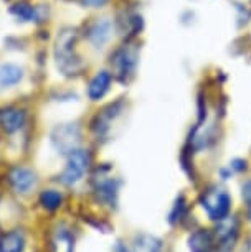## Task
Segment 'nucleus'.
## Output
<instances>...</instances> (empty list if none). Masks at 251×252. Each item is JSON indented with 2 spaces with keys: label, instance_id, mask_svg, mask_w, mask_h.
I'll return each mask as SVG.
<instances>
[{
  "label": "nucleus",
  "instance_id": "nucleus-1",
  "mask_svg": "<svg viewBox=\"0 0 251 252\" xmlns=\"http://www.w3.org/2000/svg\"><path fill=\"white\" fill-rule=\"evenodd\" d=\"M79 30L73 27L60 28L53 41V61L61 76L68 79L78 78L86 69V63L78 53Z\"/></svg>",
  "mask_w": 251,
  "mask_h": 252
},
{
  "label": "nucleus",
  "instance_id": "nucleus-2",
  "mask_svg": "<svg viewBox=\"0 0 251 252\" xmlns=\"http://www.w3.org/2000/svg\"><path fill=\"white\" fill-rule=\"evenodd\" d=\"M139 64V48L132 40H126L109 56V71L114 81L121 84H129L136 76Z\"/></svg>",
  "mask_w": 251,
  "mask_h": 252
},
{
  "label": "nucleus",
  "instance_id": "nucleus-3",
  "mask_svg": "<svg viewBox=\"0 0 251 252\" xmlns=\"http://www.w3.org/2000/svg\"><path fill=\"white\" fill-rule=\"evenodd\" d=\"M93 163L91 152L86 149H76L66 155V165L63 172L58 175V182L65 187H74L84 178Z\"/></svg>",
  "mask_w": 251,
  "mask_h": 252
},
{
  "label": "nucleus",
  "instance_id": "nucleus-4",
  "mask_svg": "<svg viewBox=\"0 0 251 252\" xmlns=\"http://www.w3.org/2000/svg\"><path fill=\"white\" fill-rule=\"evenodd\" d=\"M81 126L78 122H63L50 132V144L60 155H70L81 147Z\"/></svg>",
  "mask_w": 251,
  "mask_h": 252
},
{
  "label": "nucleus",
  "instance_id": "nucleus-5",
  "mask_svg": "<svg viewBox=\"0 0 251 252\" xmlns=\"http://www.w3.org/2000/svg\"><path fill=\"white\" fill-rule=\"evenodd\" d=\"M8 15L22 25H45L50 18L48 5H38L32 0H13L8 5Z\"/></svg>",
  "mask_w": 251,
  "mask_h": 252
},
{
  "label": "nucleus",
  "instance_id": "nucleus-6",
  "mask_svg": "<svg viewBox=\"0 0 251 252\" xmlns=\"http://www.w3.org/2000/svg\"><path fill=\"white\" fill-rule=\"evenodd\" d=\"M126 104L122 99L114 102H109L108 106H104L103 109L94 114L91 122H89V130L91 134L96 137V140H106L109 135V130L117 119L121 117V114L124 112Z\"/></svg>",
  "mask_w": 251,
  "mask_h": 252
},
{
  "label": "nucleus",
  "instance_id": "nucleus-7",
  "mask_svg": "<svg viewBox=\"0 0 251 252\" xmlns=\"http://www.w3.org/2000/svg\"><path fill=\"white\" fill-rule=\"evenodd\" d=\"M93 193L96 194L98 201L103 204L114 208L117 204V196H119V182L109 175V166H101L96 168L93 173Z\"/></svg>",
  "mask_w": 251,
  "mask_h": 252
},
{
  "label": "nucleus",
  "instance_id": "nucleus-8",
  "mask_svg": "<svg viewBox=\"0 0 251 252\" xmlns=\"http://www.w3.org/2000/svg\"><path fill=\"white\" fill-rule=\"evenodd\" d=\"M200 204L207 216L213 221H220L230 215L231 209V198L223 188L210 187L207 191L202 193Z\"/></svg>",
  "mask_w": 251,
  "mask_h": 252
},
{
  "label": "nucleus",
  "instance_id": "nucleus-9",
  "mask_svg": "<svg viewBox=\"0 0 251 252\" xmlns=\"http://www.w3.org/2000/svg\"><path fill=\"white\" fill-rule=\"evenodd\" d=\"M114 30H116V25L111 18L98 17V18H93L89 23H86L81 35L93 48L101 50L111 41L112 35H114Z\"/></svg>",
  "mask_w": 251,
  "mask_h": 252
},
{
  "label": "nucleus",
  "instance_id": "nucleus-10",
  "mask_svg": "<svg viewBox=\"0 0 251 252\" xmlns=\"http://www.w3.org/2000/svg\"><path fill=\"white\" fill-rule=\"evenodd\" d=\"M7 182L13 193L27 196L38 187V175L33 168H28L25 165H13L7 172Z\"/></svg>",
  "mask_w": 251,
  "mask_h": 252
},
{
  "label": "nucleus",
  "instance_id": "nucleus-11",
  "mask_svg": "<svg viewBox=\"0 0 251 252\" xmlns=\"http://www.w3.org/2000/svg\"><path fill=\"white\" fill-rule=\"evenodd\" d=\"M28 124V111L20 104L0 106V130L5 135H15Z\"/></svg>",
  "mask_w": 251,
  "mask_h": 252
},
{
  "label": "nucleus",
  "instance_id": "nucleus-12",
  "mask_svg": "<svg viewBox=\"0 0 251 252\" xmlns=\"http://www.w3.org/2000/svg\"><path fill=\"white\" fill-rule=\"evenodd\" d=\"M114 83V76L109 69L96 71L86 84V97L91 102H99L108 96L111 91V86Z\"/></svg>",
  "mask_w": 251,
  "mask_h": 252
},
{
  "label": "nucleus",
  "instance_id": "nucleus-13",
  "mask_svg": "<svg viewBox=\"0 0 251 252\" xmlns=\"http://www.w3.org/2000/svg\"><path fill=\"white\" fill-rule=\"evenodd\" d=\"M27 76V71L22 64L13 61H3L0 64V91L15 89L23 83Z\"/></svg>",
  "mask_w": 251,
  "mask_h": 252
},
{
  "label": "nucleus",
  "instance_id": "nucleus-14",
  "mask_svg": "<svg viewBox=\"0 0 251 252\" xmlns=\"http://www.w3.org/2000/svg\"><path fill=\"white\" fill-rule=\"evenodd\" d=\"M114 25L124 40H132V38L139 35L142 32V28H144V18H142L141 13L127 10L122 13V15L117 17Z\"/></svg>",
  "mask_w": 251,
  "mask_h": 252
},
{
  "label": "nucleus",
  "instance_id": "nucleus-15",
  "mask_svg": "<svg viewBox=\"0 0 251 252\" xmlns=\"http://www.w3.org/2000/svg\"><path fill=\"white\" fill-rule=\"evenodd\" d=\"M188 251L190 252H215L216 239L215 234L208 229H197L188 236Z\"/></svg>",
  "mask_w": 251,
  "mask_h": 252
},
{
  "label": "nucleus",
  "instance_id": "nucleus-16",
  "mask_svg": "<svg viewBox=\"0 0 251 252\" xmlns=\"http://www.w3.org/2000/svg\"><path fill=\"white\" fill-rule=\"evenodd\" d=\"M25 251V234L20 229L5 232L0 237V252H23Z\"/></svg>",
  "mask_w": 251,
  "mask_h": 252
},
{
  "label": "nucleus",
  "instance_id": "nucleus-17",
  "mask_svg": "<svg viewBox=\"0 0 251 252\" xmlns=\"http://www.w3.org/2000/svg\"><path fill=\"white\" fill-rule=\"evenodd\" d=\"M63 201H65V196L60 189H55V188H48V189H43L38 196V203L40 206L46 209V211L53 213V211H58V209L63 206Z\"/></svg>",
  "mask_w": 251,
  "mask_h": 252
},
{
  "label": "nucleus",
  "instance_id": "nucleus-18",
  "mask_svg": "<svg viewBox=\"0 0 251 252\" xmlns=\"http://www.w3.org/2000/svg\"><path fill=\"white\" fill-rule=\"evenodd\" d=\"M162 241L152 234H139L132 244V252H160Z\"/></svg>",
  "mask_w": 251,
  "mask_h": 252
},
{
  "label": "nucleus",
  "instance_id": "nucleus-19",
  "mask_svg": "<svg viewBox=\"0 0 251 252\" xmlns=\"http://www.w3.org/2000/svg\"><path fill=\"white\" fill-rule=\"evenodd\" d=\"M74 247V239L73 234L70 232V229L60 227L55 232L53 239H51V251L53 252H73Z\"/></svg>",
  "mask_w": 251,
  "mask_h": 252
},
{
  "label": "nucleus",
  "instance_id": "nucleus-20",
  "mask_svg": "<svg viewBox=\"0 0 251 252\" xmlns=\"http://www.w3.org/2000/svg\"><path fill=\"white\" fill-rule=\"evenodd\" d=\"M183 216H185V198L180 194V196L177 198V201H175V204H174V209L170 211V215H169V222H170V224H177V222L180 221Z\"/></svg>",
  "mask_w": 251,
  "mask_h": 252
},
{
  "label": "nucleus",
  "instance_id": "nucleus-21",
  "mask_svg": "<svg viewBox=\"0 0 251 252\" xmlns=\"http://www.w3.org/2000/svg\"><path fill=\"white\" fill-rule=\"evenodd\" d=\"M241 198H243V201L246 203V206H248V215L251 218V180H248V182L243 185V189H241Z\"/></svg>",
  "mask_w": 251,
  "mask_h": 252
},
{
  "label": "nucleus",
  "instance_id": "nucleus-22",
  "mask_svg": "<svg viewBox=\"0 0 251 252\" xmlns=\"http://www.w3.org/2000/svg\"><path fill=\"white\" fill-rule=\"evenodd\" d=\"M111 0H79V3L84 8H103L109 3Z\"/></svg>",
  "mask_w": 251,
  "mask_h": 252
},
{
  "label": "nucleus",
  "instance_id": "nucleus-23",
  "mask_svg": "<svg viewBox=\"0 0 251 252\" xmlns=\"http://www.w3.org/2000/svg\"><path fill=\"white\" fill-rule=\"evenodd\" d=\"M230 168H233L235 172H245V170H246V161L236 158V160H233L230 163Z\"/></svg>",
  "mask_w": 251,
  "mask_h": 252
}]
</instances>
